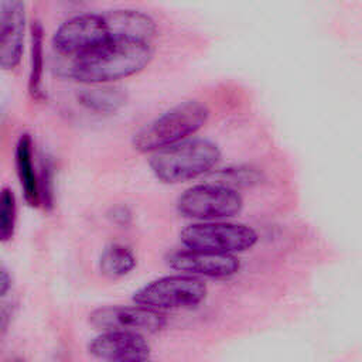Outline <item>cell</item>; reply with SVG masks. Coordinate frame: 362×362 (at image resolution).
Instances as JSON below:
<instances>
[{"label":"cell","mask_w":362,"mask_h":362,"mask_svg":"<svg viewBox=\"0 0 362 362\" xmlns=\"http://www.w3.org/2000/svg\"><path fill=\"white\" fill-rule=\"evenodd\" d=\"M180 240L187 249L233 255L253 247L259 235L253 228L243 223L208 221L184 228Z\"/></svg>","instance_id":"obj_4"},{"label":"cell","mask_w":362,"mask_h":362,"mask_svg":"<svg viewBox=\"0 0 362 362\" xmlns=\"http://www.w3.org/2000/svg\"><path fill=\"white\" fill-rule=\"evenodd\" d=\"M171 269L192 276L223 279L236 274L240 269L239 259L232 253L205 250H180L168 257Z\"/></svg>","instance_id":"obj_11"},{"label":"cell","mask_w":362,"mask_h":362,"mask_svg":"<svg viewBox=\"0 0 362 362\" xmlns=\"http://www.w3.org/2000/svg\"><path fill=\"white\" fill-rule=\"evenodd\" d=\"M113 38H136L150 41L157 31L156 21L146 13L132 8L105 11Z\"/></svg>","instance_id":"obj_12"},{"label":"cell","mask_w":362,"mask_h":362,"mask_svg":"<svg viewBox=\"0 0 362 362\" xmlns=\"http://www.w3.org/2000/svg\"><path fill=\"white\" fill-rule=\"evenodd\" d=\"M113 222L119 223V225H126L130 221V212L124 208V206H119L113 209V215H112Z\"/></svg>","instance_id":"obj_20"},{"label":"cell","mask_w":362,"mask_h":362,"mask_svg":"<svg viewBox=\"0 0 362 362\" xmlns=\"http://www.w3.org/2000/svg\"><path fill=\"white\" fill-rule=\"evenodd\" d=\"M76 100L85 109L95 113H115L126 103V93L122 88L100 83L76 93Z\"/></svg>","instance_id":"obj_14"},{"label":"cell","mask_w":362,"mask_h":362,"mask_svg":"<svg viewBox=\"0 0 362 362\" xmlns=\"http://www.w3.org/2000/svg\"><path fill=\"white\" fill-rule=\"evenodd\" d=\"M209 109L198 100H185L157 116L133 137V147L153 153L189 139L208 122Z\"/></svg>","instance_id":"obj_3"},{"label":"cell","mask_w":362,"mask_h":362,"mask_svg":"<svg viewBox=\"0 0 362 362\" xmlns=\"http://www.w3.org/2000/svg\"><path fill=\"white\" fill-rule=\"evenodd\" d=\"M218 184L228 185L230 181L238 184H249L250 181H257L259 174L250 168H228L215 174Z\"/></svg>","instance_id":"obj_18"},{"label":"cell","mask_w":362,"mask_h":362,"mask_svg":"<svg viewBox=\"0 0 362 362\" xmlns=\"http://www.w3.org/2000/svg\"><path fill=\"white\" fill-rule=\"evenodd\" d=\"M206 297L205 283L192 274H173L156 279L133 294V301L154 310L192 308Z\"/></svg>","instance_id":"obj_5"},{"label":"cell","mask_w":362,"mask_h":362,"mask_svg":"<svg viewBox=\"0 0 362 362\" xmlns=\"http://www.w3.org/2000/svg\"><path fill=\"white\" fill-rule=\"evenodd\" d=\"M17 201L10 188L0 189V242H8L16 230Z\"/></svg>","instance_id":"obj_17"},{"label":"cell","mask_w":362,"mask_h":362,"mask_svg":"<svg viewBox=\"0 0 362 362\" xmlns=\"http://www.w3.org/2000/svg\"><path fill=\"white\" fill-rule=\"evenodd\" d=\"M136 267L133 252L119 243L109 245L99 257V270L107 279H120L127 276Z\"/></svg>","instance_id":"obj_16"},{"label":"cell","mask_w":362,"mask_h":362,"mask_svg":"<svg viewBox=\"0 0 362 362\" xmlns=\"http://www.w3.org/2000/svg\"><path fill=\"white\" fill-rule=\"evenodd\" d=\"M110 38L105 13H86L65 20L54 33L52 47L58 54L75 58Z\"/></svg>","instance_id":"obj_7"},{"label":"cell","mask_w":362,"mask_h":362,"mask_svg":"<svg viewBox=\"0 0 362 362\" xmlns=\"http://www.w3.org/2000/svg\"><path fill=\"white\" fill-rule=\"evenodd\" d=\"M89 322L102 331L120 329L133 332H158L167 325V318L160 310L144 305L102 307L90 313Z\"/></svg>","instance_id":"obj_8"},{"label":"cell","mask_w":362,"mask_h":362,"mask_svg":"<svg viewBox=\"0 0 362 362\" xmlns=\"http://www.w3.org/2000/svg\"><path fill=\"white\" fill-rule=\"evenodd\" d=\"M16 168L25 202L30 206H38L40 184L33 161V140L28 134H21L16 144Z\"/></svg>","instance_id":"obj_13"},{"label":"cell","mask_w":362,"mask_h":362,"mask_svg":"<svg viewBox=\"0 0 362 362\" xmlns=\"http://www.w3.org/2000/svg\"><path fill=\"white\" fill-rule=\"evenodd\" d=\"M10 287H11L10 274H8V272L3 266H0V297L7 294Z\"/></svg>","instance_id":"obj_21"},{"label":"cell","mask_w":362,"mask_h":362,"mask_svg":"<svg viewBox=\"0 0 362 362\" xmlns=\"http://www.w3.org/2000/svg\"><path fill=\"white\" fill-rule=\"evenodd\" d=\"M221 158V148L206 139H187L153 151L148 165L164 184H178L209 173Z\"/></svg>","instance_id":"obj_2"},{"label":"cell","mask_w":362,"mask_h":362,"mask_svg":"<svg viewBox=\"0 0 362 362\" xmlns=\"http://www.w3.org/2000/svg\"><path fill=\"white\" fill-rule=\"evenodd\" d=\"M30 75L28 92L34 99L42 98V76H44V30L40 21H33L30 25Z\"/></svg>","instance_id":"obj_15"},{"label":"cell","mask_w":362,"mask_h":362,"mask_svg":"<svg viewBox=\"0 0 362 362\" xmlns=\"http://www.w3.org/2000/svg\"><path fill=\"white\" fill-rule=\"evenodd\" d=\"M92 356L113 362H143L150 358L151 348L140 332L103 331L88 345Z\"/></svg>","instance_id":"obj_9"},{"label":"cell","mask_w":362,"mask_h":362,"mask_svg":"<svg viewBox=\"0 0 362 362\" xmlns=\"http://www.w3.org/2000/svg\"><path fill=\"white\" fill-rule=\"evenodd\" d=\"M25 7L23 0L0 1V66L14 69L23 57Z\"/></svg>","instance_id":"obj_10"},{"label":"cell","mask_w":362,"mask_h":362,"mask_svg":"<svg viewBox=\"0 0 362 362\" xmlns=\"http://www.w3.org/2000/svg\"><path fill=\"white\" fill-rule=\"evenodd\" d=\"M177 209L182 216L198 221L232 218L243 209V198L223 184H198L178 197Z\"/></svg>","instance_id":"obj_6"},{"label":"cell","mask_w":362,"mask_h":362,"mask_svg":"<svg viewBox=\"0 0 362 362\" xmlns=\"http://www.w3.org/2000/svg\"><path fill=\"white\" fill-rule=\"evenodd\" d=\"M153 58L150 41L110 38L72 58L69 75L82 83H110L143 71Z\"/></svg>","instance_id":"obj_1"},{"label":"cell","mask_w":362,"mask_h":362,"mask_svg":"<svg viewBox=\"0 0 362 362\" xmlns=\"http://www.w3.org/2000/svg\"><path fill=\"white\" fill-rule=\"evenodd\" d=\"M38 184H40V201L41 204H44L45 208H51L52 206V201H54V189H52V167L51 163L47 160L42 163V168H41V175L38 178Z\"/></svg>","instance_id":"obj_19"}]
</instances>
